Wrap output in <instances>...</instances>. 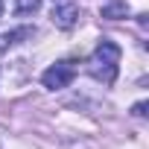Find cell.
I'll return each mask as SVG.
<instances>
[{
	"label": "cell",
	"instance_id": "cell-4",
	"mask_svg": "<svg viewBox=\"0 0 149 149\" xmlns=\"http://www.w3.org/2000/svg\"><path fill=\"white\" fill-rule=\"evenodd\" d=\"M126 15H129V3L126 0H108L102 6V18H108V21H120Z\"/></svg>",
	"mask_w": 149,
	"mask_h": 149
},
{
	"label": "cell",
	"instance_id": "cell-3",
	"mask_svg": "<svg viewBox=\"0 0 149 149\" xmlns=\"http://www.w3.org/2000/svg\"><path fill=\"white\" fill-rule=\"evenodd\" d=\"M50 18L58 29H73L79 21V6H76V0H53V6H50Z\"/></svg>",
	"mask_w": 149,
	"mask_h": 149
},
{
	"label": "cell",
	"instance_id": "cell-5",
	"mask_svg": "<svg viewBox=\"0 0 149 149\" xmlns=\"http://www.w3.org/2000/svg\"><path fill=\"white\" fill-rule=\"evenodd\" d=\"M41 3L44 0H12V9H15V15H32L41 9Z\"/></svg>",
	"mask_w": 149,
	"mask_h": 149
},
{
	"label": "cell",
	"instance_id": "cell-6",
	"mask_svg": "<svg viewBox=\"0 0 149 149\" xmlns=\"http://www.w3.org/2000/svg\"><path fill=\"white\" fill-rule=\"evenodd\" d=\"M132 114H134V117H143V114H146V102H137V105L132 108Z\"/></svg>",
	"mask_w": 149,
	"mask_h": 149
},
{
	"label": "cell",
	"instance_id": "cell-7",
	"mask_svg": "<svg viewBox=\"0 0 149 149\" xmlns=\"http://www.w3.org/2000/svg\"><path fill=\"white\" fill-rule=\"evenodd\" d=\"M0 15H3V0H0Z\"/></svg>",
	"mask_w": 149,
	"mask_h": 149
},
{
	"label": "cell",
	"instance_id": "cell-2",
	"mask_svg": "<svg viewBox=\"0 0 149 149\" xmlns=\"http://www.w3.org/2000/svg\"><path fill=\"white\" fill-rule=\"evenodd\" d=\"M73 76H76L73 61H58V64H53V67L44 70L41 82H44V88H50V91H61V88H67V85L73 82Z\"/></svg>",
	"mask_w": 149,
	"mask_h": 149
},
{
	"label": "cell",
	"instance_id": "cell-1",
	"mask_svg": "<svg viewBox=\"0 0 149 149\" xmlns=\"http://www.w3.org/2000/svg\"><path fill=\"white\" fill-rule=\"evenodd\" d=\"M117 64H120V47L108 38H102L94 50V56L88 58V70L105 85H111L117 79Z\"/></svg>",
	"mask_w": 149,
	"mask_h": 149
}]
</instances>
